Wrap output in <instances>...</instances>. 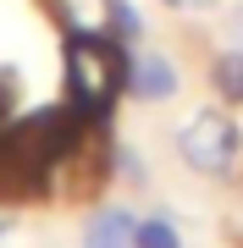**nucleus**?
I'll return each instance as SVG.
<instances>
[{
	"mask_svg": "<svg viewBox=\"0 0 243 248\" xmlns=\"http://www.w3.org/2000/svg\"><path fill=\"white\" fill-rule=\"evenodd\" d=\"M61 83H66V105L83 122H105L127 94V45H116L111 33H66Z\"/></svg>",
	"mask_w": 243,
	"mask_h": 248,
	"instance_id": "obj_1",
	"label": "nucleus"
},
{
	"mask_svg": "<svg viewBox=\"0 0 243 248\" xmlns=\"http://www.w3.org/2000/svg\"><path fill=\"white\" fill-rule=\"evenodd\" d=\"M177 160L194 171V177H210V182H227L238 177V160H243V127L238 116H227V105H205L194 110L188 122L177 127Z\"/></svg>",
	"mask_w": 243,
	"mask_h": 248,
	"instance_id": "obj_2",
	"label": "nucleus"
},
{
	"mask_svg": "<svg viewBox=\"0 0 243 248\" xmlns=\"http://www.w3.org/2000/svg\"><path fill=\"white\" fill-rule=\"evenodd\" d=\"M177 89H182V72H177L171 55H161V50H133L127 55V94L138 105H166Z\"/></svg>",
	"mask_w": 243,
	"mask_h": 248,
	"instance_id": "obj_3",
	"label": "nucleus"
},
{
	"mask_svg": "<svg viewBox=\"0 0 243 248\" xmlns=\"http://www.w3.org/2000/svg\"><path fill=\"white\" fill-rule=\"evenodd\" d=\"M50 22L61 33H111V11L116 0H45Z\"/></svg>",
	"mask_w": 243,
	"mask_h": 248,
	"instance_id": "obj_4",
	"label": "nucleus"
},
{
	"mask_svg": "<svg viewBox=\"0 0 243 248\" xmlns=\"http://www.w3.org/2000/svg\"><path fill=\"white\" fill-rule=\"evenodd\" d=\"M133 232H138V215L122 204H105L83 221V248H133Z\"/></svg>",
	"mask_w": 243,
	"mask_h": 248,
	"instance_id": "obj_5",
	"label": "nucleus"
},
{
	"mask_svg": "<svg viewBox=\"0 0 243 248\" xmlns=\"http://www.w3.org/2000/svg\"><path fill=\"white\" fill-rule=\"evenodd\" d=\"M210 89H216V99L227 110L243 105V50L238 45H227L221 55H210Z\"/></svg>",
	"mask_w": 243,
	"mask_h": 248,
	"instance_id": "obj_6",
	"label": "nucleus"
},
{
	"mask_svg": "<svg viewBox=\"0 0 243 248\" xmlns=\"http://www.w3.org/2000/svg\"><path fill=\"white\" fill-rule=\"evenodd\" d=\"M111 39H116V45H127V50L144 39V11H138L133 0H116V11H111Z\"/></svg>",
	"mask_w": 243,
	"mask_h": 248,
	"instance_id": "obj_7",
	"label": "nucleus"
},
{
	"mask_svg": "<svg viewBox=\"0 0 243 248\" xmlns=\"http://www.w3.org/2000/svg\"><path fill=\"white\" fill-rule=\"evenodd\" d=\"M133 248H182V232L166 221V215H155V221H138L133 232Z\"/></svg>",
	"mask_w": 243,
	"mask_h": 248,
	"instance_id": "obj_8",
	"label": "nucleus"
},
{
	"mask_svg": "<svg viewBox=\"0 0 243 248\" xmlns=\"http://www.w3.org/2000/svg\"><path fill=\"white\" fill-rule=\"evenodd\" d=\"M166 11H177V17H199V11H216L221 0H161Z\"/></svg>",
	"mask_w": 243,
	"mask_h": 248,
	"instance_id": "obj_9",
	"label": "nucleus"
},
{
	"mask_svg": "<svg viewBox=\"0 0 243 248\" xmlns=\"http://www.w3.org/2000/svg\"><path fill=\"white\" fill-rule=\"evenodd\" d=\"M227 39L243 50V6H238V11H227Z\"/></svg>",
	"mask_w": 243,
	"mask_h": 248,
	"instance_id": "obj_10",
	"label": "nucleus"
},
{
	"mask_svg": "<svg viewBox=\"0 0 243 248\" xmlns=\"http://www.w3.org/2000/svg\"><path fill=\"white\" fill-rule=\"evenodd\" d=\"M11 232H17V210H11V204H0V243H6Z\"/></svg>",
	"mask_w": 243,
	"mask_h": 248,
	"instance_id": "obj_11",
	"label": "nucleus"
},
{
	"mask_svg": "<svg viewBox=\"0 0 243 248\" xmlns=\"http://www.w3.org/2000/svg\"><path fill=\"white\" fill-rule=\"evenodd\" d=\"M0 127H6V89H0Z\"/></svg>",
	"mask_w": 243,
	"mask_h": 248,
	"instance_id": "obj_12",
	"label": "nucleus"
}]
</instances>
